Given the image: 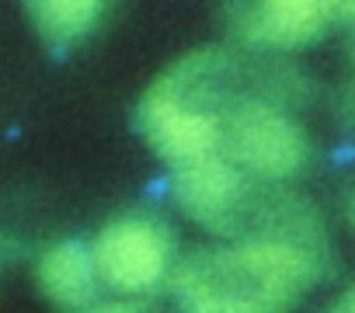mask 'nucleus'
Returning a JSON list of instances; mask_svg holds the SVG:
<instances>
[{"mask_svg":"<svg viewBox=\"0 0 355 313\" xmlns=\"http://www.w3.org/2000/svg\"><path fill=\"white\" fill-rule=\"evenodd\" d=\"M296 98L300 80L272 56L258 80L248 84L227 108L223 156L265 185H293L313 153Z\"/></svg>","mask_w":355,"mask_h":313,"instance_id":"nucleus-3","label":"nucleus"},{"mask_svg":"<svg viewBox=\"0 0 355 313\" xmlns=\"http://www.w3.org/2000/svg\"><path fill=\"white\" fill-rule=\"evenodd\" d=\"M327 268L320 220H300L216 244L182 258L174 299L192 313H275L317 289Z\"/></svg>","mask_w":355,"mask_h":313,"instance_id":"nucleus-1","label":"nucleus"},{"mask_svg":"<svg viewBox=\"0 0 355 313\" xmlns=\"http://www.w3.org/2000/svg\"><path fill=\"white\" fill-rule=\"evenodd\" d=\"M25 4H28L35 28L49 42L67 46V42L84 39L98 25L108 0H25Z\"/></svg>","mask_w":355,"mask_h":313,"instance_id":"nucleus-7","label":"nucleus"},{"mask_svg":"<svg viewBox=\"0 0 355 313\" xmlns=\"http://www.w3.org/2000/svg\"><path fill=\"white\" fill-rule=\"evenodd\" d=\"M341 118H345V125L355 132V70L348 73V80H345V87H341Z\"/></svg>","mask_w":355,"mask_h":313,"instance_id":"nucleus-8","label":"nucleus"},{"mask_svg":"<svg viewBox=\"0 0 355 313\" xmlns=\"http://www.w3.org/2000/svg\"><path fill=\"white\" fill-rule=\"evenodd\" d=\"M345 216H348V226H352V233H355V188H352V195H348V202H345Z\"/></svg>","mask_w":355,"mask_h":313,"instance_id":"nucleus-10","label":"nucleus"},{"mask_svg":"<svg viewBox=\"0 0 355 313\" xmlns=\"http://www.w3.org/2000/svg\"><path fill=\"white\" fill-rule=\"evenodd\" d=\"M272 56L244 46L196 49L171 63L139 101V132L167 168L223 156V118L234 98L258 80Z\"/></svg>","mask_w":355,"mask_h":313,"instance_id":"nucleus-2","label":"nucleus"},{"mask_svg":"<svg viewBox=\"0 0 355 313\" xmlns=\"http://www.w3.org/2000/svg\"><path fill=\"white\" fill-rule=\"evenodd\" d=\"M338 310H345V313H355V282H348L345 289H341V296H338V303H334Z\"/></svg>","mask_w":355,"mask_h":313,"instance_id":"nucleus-9","label":"nucleus"},{"mask_svg":"<svg viewBox=\"0 0 355 313\" xmlns=\"http://www.w3.org/2000/svg\"><path fill=\"white\" fill-rule=\"evenodd\" d=\"M348 28H352V35H355V11H352V18H348Z\"/></svg>","mask_w":355,"mask_h":313,"instance_id":"nucleus-11","label":"nucleus"},{"mask_svg":"<svg viewBox=\"0 0 355 313\" xmlns=\"http://www.w3.org/2000/svg\"><path fill=\"white\" fill-rule=\"evenodd\" d=\"M355 0H227V28L237 46L282 56L348 25Z\"/></svg>","mask_w":355,"mask_h":313,"instance_id":"nucleus-5","label":"nucleus"},{"mask_svg":"<svg viewBox=\"0 0 355 313\" xmlns=\"http://www.w3.org/2000/svg\"><path fill=\"white\" fill-rule=\"evenodd\" d=\"M39 285L56 306H67V310H87L101 296H108L91 244H77V240L53 244L42 254Z\"/></svg>","mask_w":355,"mask_h":313,"instance_id":"nucleus-6","label":"nucleus"},{"mask_svg":"<svg viewBox=\"0 0 355 313\" xmlns=\"http://www.w3.org/2000/svg\"><path fill=\"white\" fill-rule=\"evenodd\" d=\"M94 261L105 282V292L125 303L153 299L174 285V275L182 268L178 237L167 220L157 213H122L108 220L94 244Z\"/></svg>","mask_w":355,"mask_h":313,"instance_id":"nucleus-4","label":"nucleus"}]
</instances>
